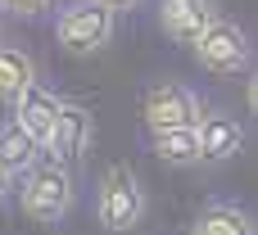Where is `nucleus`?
<instances>
[{"label":"nucleus","instance_id":"nucleus-1","mask_svg":"<svg viewBox=\"0 0 258 235\" xmlns=\"http://www.w3.org/2000/svg\"><path fill=\"white\" fill-rule=\"evenodd\" d=\"M113 18H118V9H109L104 0H68L54 14V41L73 59L100 54L113 41Z\"/></svg>","mask_w":258,"mask_h":235},{"label":"nucleus","instance_id":"nucleus-2","mask_svg":"<svg viewBox=\"0 0 258 235\" xmlns=\"http://www.w3.org/2000/svg\"><path fill=\"white\" fill-rule=\"evenodd\" d=\"M18 208H23V217H32L41 226L63 222L68 208H73V172H68V163L41 159L18 186Z\"/></svg>","mask_w":258,"mask_h":235},{"label":"nucleus","instance_id":"nucleus-3","mask_svg":"<svg viewBox=\"0 0 258 235\" xmlns=\"http://www.w3.org/2000/svg\"><path fill=\"white\" fill-rule=\"evenodd\" d=\"M190 54H195V63H200L209 77H240V72L254 68V41H249V32H245L240 23H231V18H218V23L190 45Z\"/></svg>","mask_w":258,"mask_h":235},{"label":"nucleus","instance_id":"nucleus-4","mask_svg":"<svg viewBox=\"0 0 258 235\" xmlns=\"http://www.w3.org/2000/svg\"><path fill=\"white\" fill-rule=\"evenodd\" d=\"M95 217H100L104 231H113V235H127V231L141 226V217H145V190H141V181H136V172L127 163H113L100 177Z\"/></svg>","mask_w":258,"mask_h":235},{"label":"nucleus","instance_id":"nucleus-5","mask_svg":"<svg viewBox=\"0 0 258 235\" xmlns=\"http://www.w3.org/2000/svg\"><path fill=\"white\" fill-rule=\"evenodd\" d=\"M141 118H145V127H150V131L200 127L204 104L195 100V91H190V86H181V82H159V86H150V91H145V100H141Z\"/></svg>","mask_w":258,"mask_h":235},{"label":"nucleus","instance_id":"nucleus-6","mask_svg":"<svg viewBox=\"0 0 258 235\" xmlns=\"http://www.w3.org/2000/svg\"><path fill=\"white\" fill-rule=\"evenodd\" d=\"M91 131H95L91 109L77 104V100H63V109L54 118V131L45 136V154L59 159V163H82L86 149H91Z\"/></svg>","mask_w":258,"mask_h":235},{"label":"nucleus","instance_id":"nucleus-7","mask_svg":"<svg viewBox=\"0 0 258 235\" xmlns=\"http://www.w3.org/2000/svg\"><path fill=\"white\" fill-rule=\"evenodd\" d=\"M213 23H218L213 0H159V27L181 45H195Z\"/></svg>","mask_w":258,"mask_h":235},{"label":"nucleus","instance_id":"nucleus-8","mask_svg":"<svg viewBox=\"0 0 258 235\" xmlns=\"http://www.w3.org/2000/svg\"><path fill=\"white\" fill-rule=\"evenodd\" d=\"M41 154H45V140L32 136L18 118H9V122L0 127V168H9L14 177H27V172L41 163Z\"/></svg>","mask_w":258,"mask_h":235},{"label":"nucleus","instance_id":"nucleus-9","mask_svg":"<svg viewBox=\"0 0 258 235\" xmlns=\"http://www.w3.org/2000/svg\"><path fill=\"white\" fill-rule=\"evenodd\" d=\"M59 109H63V100L50 91V86H41V82H32L18 100H14V118L32 131V136H50L54 131V118H59Z\"/></svg>","mask_w":258,"mask_h":235},{"label":"nucleus","instance_id":"nucleus-10","mask_svg":"<svg viewBox=\"0 0 258 235\" xmlns=\"http://www.w3.org/2000/svg\"><path fill=\"white\" fill-rule=\"evenodd\" d=\"M150 149H154V159H163V163H172V168H195V163H204V140H200V127L150 131Z\"/></svg>","mask_w":258,"mask_h":235},{"label":"nucleus","instance_id":"nucleus-11","mask_svg":"<svg viewBox=\"0 0 258 235\" xmlns=\"http://www.w3.org/2000/svg\"><path fill=\"white\" fill-rule=\"evenodd\" d=\"M200 140H204V163H227V159H236L245 131L227 113H204L200 118Z\"/></svg>","mask_w":258,"mask_h":235},{"label":"nucleus","instance_id":"nucleus-12","mask_svg":"<svg viewBox=\"0 0 258 235\" xmlns=\"http://www.w3.org/2000/svg\"><path fill=\"white\" fill-rule=\"evenodd\" d=\"M32 82H36V63H32V54L18 50V45H0V100L14 104Z\"/></svg>","mask_w":258,"mask_h":235},{"label":"nucleus","instance_id":"nucleus-13","mask_svg":"<svg viewBox=\"0 0 258 235\" xmlns=\"http://www.w3.org/2000/svg\"><path fill=\"white\" fill-rule=\"evenodd\" d=\"M190 235H254V222H249V213H240L236 204H209V208L190 222Z\"/></svg>","mask_w":258,"mask_h":235},{"label":"nucleus","instance_id":"nucleus-14","mask_svg":"<svg viewBox=\"0 0 258 235\" xmlns=\"http://www.w3.org/2000/svg\"><path fill=\"white\" fill-rule=\"evenodd\" d=\"M50 5H54V0H0V9H5L9 18H27V23H32V18H45Z\"/></svg>","mask_w":258,"mask_h":235},{"label":"nucleus","instance_id":"nucleus-15","mask_svg":"<svg viewBox=\"0 0 258 235\" xmlns=\"http://www.w3.org/2000/svg\"><path fill=\"white\" fill-rule=\"evenodd\" d=\"M245 104H249V113L258 118V63L249 68V77H245Z\"/></svg>","mask_w":258,"mask_h":235},{"label":"nucleus","instance_id":"nucleus-16","mask_svg":"<svg viewBox=\"0 0 258 235\" xmlns=\"http://www.w3.org/2000/svg\"><path fill=\"white\" fill-rule=\"evenodd\" d=\"M9 195H14V172H9V168H0V204H5Z\"/></svg>","mask_w":258,"mask_h":235},{"label":"nucleus","instance_id":"nucleus-17","mask_svg":"<svg viewBox=\"0 0 258 235\" xmlns=\"http://www.w3.org/2000/svg\"><path fill=\"white\" fill-rule=\"evenodd\" d=\"M104 5H109V9H118V14H127V9H136L141 0H104Z\"/></svg>","mask_w":258,"mask_h":235}]
</instances>
